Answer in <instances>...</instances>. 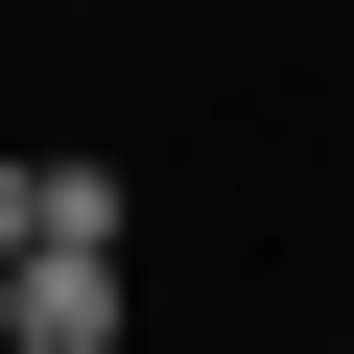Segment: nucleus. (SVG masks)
I'll return each mask as SVG.
<instances>
[{"label": "nucleus", "mask_w": 354, "mask_h": 354, "mask_svg": "<svg viewBox=\"0 0 354 354\" xmlns=\"http://www.w3.org/2000/svg\"><path fill=\"white\" fill-rule=\"evenodd\" d=\"M118 330H142L118 236H24V260H0V354H118Z\"/></svg>", "instance_id": "obj_1"}, {"label": "nucleus", "mask_w": 354, "mask_h": 354, "mask_svg": "<svg viewBox=\"0 0 354 354\" xmlns=\"http://www.w3.org/2000/svg\"><path fill=\"white\" fill-rule=\"evenodd\" d=\"M0 260H24V142H0Z\"/></svg>", "instance_id": "obj_2"}]
</instances>
